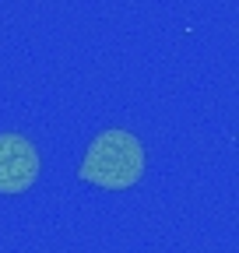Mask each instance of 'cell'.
Listing matches in <instances>:
<instances>
[{"label": "cell", "instance_id": "1", "mask_svg": "<svg viewBox=\"0 0 239 253\" xmlns=\"http://www.w3.org/2000/svg\"><path fill=\"white\" fill-rule=\"evenodd\" d=\"M144 172V148L134 134L120 130H102L92 144H88V155L78 169L81 183H95L102 190H127L141 179Z\"/></svg>", "mask_w": 239, "mask_h": 253}, {"label": "cell", "instance_id": "2", "mask_svg": "<svg viewBox=\"0 0 239 253\" xmlns=\"http://www.w3.org/2000/svg\"><path fill=\"white\" fill-rule=\"evenodd\" d=\"M39 179V151L21 134H0V194H25Z\"/></svg>", "mask_w": 239, "mask_h": 253}]
</instances>
